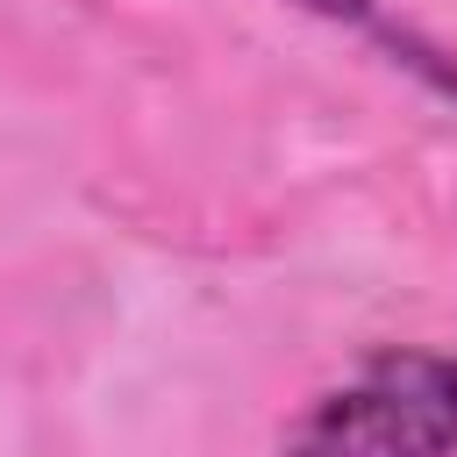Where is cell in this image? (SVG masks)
Listing matches in <instances>:
<instances>
[{
	"label": "cell",
	"mask_w": 457,
	"mask_h": 457,
	"mask_svg": "<svg viewBox=\"0 0 457 457\" xmlns=\"http://www.w3.org/2000/svg\"><path fill=\"white\" fill-rule=\"evenodd\" d=\"M278 457H457V357L378 350L286 428Z\"/></svg>",
	"instance_id": "cell-1"
}]
</instances>
